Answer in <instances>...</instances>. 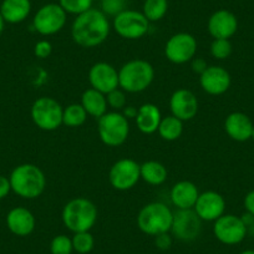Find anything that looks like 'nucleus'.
<instances>
[{
	"label": "nucleus",
	"instance_id": "f257e3e1",
	"mask_svg": "<svg viewBox=\"0 0 254 254\" xmlns=\"http://www.w3.org/2000/svg\"><path fill=\"white\" fill-rule=\"evenodd\" d=\"M111 25L101 10L91 8L75 18L71 25V38L79 46L92 49L107 40Z\"/></svg>",
	"mask_w": 254,
	"mask_h": 254
},
{
	"label": "nucleus",
	"instance_id": "f03ea898",
	"mask_svg": "<svg viewBox=\"0 0 254 254\" xmlns=\"http://www.w3.org/2000/svg\"><path fill=\"white\" fill-rule=\"evenodd\" d=\"M11 190L24 199L39 198L46 188V177L40 167L33 163H23L9 176Z\"/></svg>",
	"mask_w": 254,
	"mask_h": 254
},
{
	"label": "nucleus",
	"instance_id": "7ed1b4c3",
	"mask_svg": "<svg viewBox=\"0 0 254 254\" xmlns=\"http://www.w3.org/2000/svg\"><path fill=\"white\" fill-rule=\"evenodd\" d=\"M99 211L95 203L85 197H76L67 202L63 208L61 219L64 226L72 233L90 232L96 224Z\"/></svg>",
	"mask_w": 254,
	"mask_h": 254
},
{
	"label": "nucleus",
	"instance_id": "20e7f679",
	"mask_svg": "<svg viewBox=\"0 0 254 254\" xmlns=\"http://www.w3.org/2000/svg\"><path fill=\"white\" fill-rule=\"evenodd\" d=\"M155 79L152 64L142 59L127 61L119 70L120 89L130 94H138L151 86Z\"/></svg>",
	"mask_w": 254,
	"mask_h": 254
},
{
	"label": "nucleus",
	"instance_id": "39448f33",
	"mask_svg": "<svg viewBox=\"0 0 254 254\" xmlns=\"http://www.w3.org/2000/svg\"><path fill=\"white\" fill-rule=\"evenodd\" d=\"M173 212L161 202H151L140 209L137 214V227L142 233L156 237L168 233L172 226Z\"/></svg>",
	"mask_w": 254,
	"mask_h": 254
},
{
	"label": "nucleus",
	"instance_id": "423d86ee",
	"mask_svg": "<svg viewBox=\"0 0 254 254\" xmlns=\"http://www.w3.org/2000/svg\"><path fill=\"white\" fill-rule=\"evenodd\" d=\"M97 133L102 143L109 147H119L128 138L130 124L122 112L107 111L97 120Z\"/></svg>",
	"mask_w": 254,
	"mask_h": 254
},
{
	"label": "nucleus",
	"instance_id": "0eeeda50",
	"mask_svg": "<svg viewBox=\"0 0 254 254\" xmlns=\"http://www.w3.org/2000/svg\"><path fill=\"white\" fill-rule=\"evenodd\" d=\"M64 107L54 97L41 96L34 101L31 106V119L36 127L40 130L51 131L58 130L63 125Z\"/></svg>",
	"mask_w": 254,
	"mask_h": 254
},
{
	"label": "nucleus",
	"instance_id": "6e6552de",
	"mask_svg": "<svg viewBox=\"0 0 254 254\" xmlns=\"http://www.w3.org/2000/svg\"><path fill=\"white\" fill-rule=\"evenodd\" d=\"M112 28L122 39L138 40L148 33L150 21L143 15L142 11L126 9L115 16Z\"/></svg>",
	"mask_w": 254,
	"mask_h": 254
},
{
	"label": "nucleus",
	"instance_id": "1a4fd4ad",
	"mask_svg": "<svg viewBox=\"0 0 254 254\" xmlns=\"http://www.w3.org/2000/svg\"><path fill=\"white\" fill-rule=\"evenodd\" d=\"M66 20L67 14L61 8L60 4L49 3L41 6L35 13L33 28L40 35L51 36L63 30Z\"/></svg>",
	"mask_w": 254,
	"mask_h": 254
},
{
	"label": "nucleus",
	"instance_id": "9d476101",
	"mask_svg": "<svg viewBox=\"0 0 254 254\" xmlns=\"http://www.w3.org/2000/svg\"><path fill=\"white\" fill-rule=\"evenodd\" d=\"M140 166L132 158H121L111 166L109 171V182L116 190H132L141 180Z\"/></svg>",
	"mask_w": 254,
	"mask_h": 254
},
{
	"label": "nucleus",
	"instance_id": "9b49d317",
	"mask_svg": "<svg viewBox=\"0 0 254 254\" xmlns=\"http://www.w3.org/2000/svg\"><path fill=\"white\" fill-rule=\"evenodd\" d=\"M213 234L222 244L236 246L244 241L248 231L243 217L224 213L217 221H214Z\"/></svg>",
	"mask_w": 254,
	"mask_h": 254
},
{
	"label": "nucleus",
	"instance_id": "f8f14e48",
	"mask_svg": "<svg viewBox=\"0 0 254 254\" xmlns=\"http://www.w3.org/2000/svg\"><path fill=\"white\" fill-rule=\"evenodd\" d=\"M202 219L193 208L177 209L173 212L171 234L181 242H193L202 232Z\"/></svg>",
	"mask_w": 254,
	"mask_h": 254
},
{
	"label": "nucleus",
	"instance_id": "ddd939ff",
	"mask_svg": "<svg viewBox=\"0 0 254 254\" xmlns=\"http://www.w3.org/2000/svg\"><path fill=\"white\" fill-rule=\"evenodd\" d=\"M196 38L190 33H177L171 36L165 45V55L176 65L190 63L197 54Z\"/></svg>",
	"mask_w": 254,
	"mask_h": 254
},
{
	"label": "nucleus",
	"instance_id": "4468645a",
	"mask_svg": "<svg viewBox=\"0 0 254 254\" xmlns=\"http://www.w3.org/2000/svg\"><path fill=\"white\" fill-rule=\"evenodd\" d=\"M89 82L92 89L107 95L120 87L119 71L111 64L100 61L90 67Z\"/></svg>",
	"mask_w": 254,
	"mask_h": 254
},
{
	"label": "nucleus",
	"instance_id": "2eb2a0df",
	"mask_svg": "<svg viewBox=\"0 0 254 254\" xmlns=\"http://www.w3.org/2000/svg\"><path fill=\"white\" fill-rule=\"evenodd\" d=\"M193 209L203 222H214L224 214L226 199L216 190H206L199 193Z\"/></svg>",
	"mask_w": 254,
	"mask_h": 254
},
{
	"label": "nucleus",
	"instance_id": "dca6fc26",
	"mask_svg": "<svg viewBox=\"0 0 254 254\" xmlns=\"http://www.w3.org/2000/svg\"><path fill=\"white\" fill-rule=\"evenodd\" d=\"M199 85L206 94L219 96L226 94L231 87V74L224 67L218 65H209L206 71L199 75Z\"/></svg>",
	"mask_w": 254,
	"mask_h": 254
},
{
	"label": "nucleus",
	"instance_id": "f3484780",
	"mask_svg": "<svg viewBox=\"0 0 254 254\" xmlns=\"http://www.w3.org/2000/svg\"><path fill=\"white\" fill-rule=\"evenodd\" d=\"M170 109L173 116L181 121H190L198 112V100L190 90L178 89L171 95Z\"/></svg>",
	"mask_w": 254,
	"mask_h": 254
},
{
	"label": "nucleus",
	"instance_id": "a211bd4d",
	"mask_svg": "<svg viewBox=\"0 0 254 254\" xmlns=\"http://www.w3.org/2000/svg\"><path fill=\"white\" fill-rule=\"evenodd\" d=\"M207 29L213 39H231L238 30V19L232 11L219 9L209 16Z\"/></svg>",
	"mask_w": 254,
	"mask_h": 254
},
{
	"label": "nucleus",
	"instance_id": "6ab92c4d",
	"mask_svg": "<svg viewBox=\"0 0 254 254\" xmlns=\"http://www.w3.org/2000/svg\"><path fill=\"white\" fill-rule=\"evenodd\" d=\"M254 124L251 117L243 112H232L224 120V131L229 138L237 142H246L251 140Z\"/></svg>",
	"mask_w": 254,
	"mask_h": 254
},
{
	"label": "nucleus",
	"instance_id": "aec40b11",
	"mask_svg": "<svg viewBox=\"0 0 254 254\" xmlns=\"http://www.w3.org/2000/svg\"><path fill=\"white\" fill-rule=\"evenodd\" d=\"M6 226L9 231L18 237H28L36 227L35 216L25 207H15L6 216Z\"/></svg>",
	"mask_w": 254,
	"mask_h": 254
},
{
	"label": "nucleus",
	"instance_id": "412c9836",
	"mask_svg": "<svg viewBox=\"0 0 254 254\" xmlns=\"http://www.w3.org/2000/svg\"><path fill=\"white\" fill-rule=\"evenodd\" d=\"M198 196V187L190 181H180L175 183L170 192L171 201L177 209L193 208Z\"/></svg>",
	"mask_w": 254,
	"mask_h": 254
},
{
	"label": "nucleus",
	"instance_id": "4be33fe9",
	"mask_svg": "<svg viewBox=\"0 0 254 254\" xmlns=\"http://www.w3.org/2000/svg\"><path fill=\"white\" fill-rule=\"evenodd\" d=\"M161 120H162V115L155 104H143L138 107L135 121L141 132L145 135H152L157 132Z\"/></svg>",
	"mask_w": 254,
	"mask_h": 254
},
{
	"label": "nucleus",
	"instance_id": "5701e85b",
	"mask_svg": "<svg viewBox=\"0 0 254 254\" xmlns=\"http://www.w3.org/2000/svg\"><path fill=\"white\" fill-rule=\"evenodd\" d=\"M30 0H3L0 4V14L9 24L23 23L30 15Z\"/></svg>",
	"mask_w": 254,
	"mask_h": 254
},
{
	"label": "nucleus",
	"instance_id": "b1692460",
	"mask_svg": "<svg viewBox=\"0 0 254 254\" xmlns=\"http://www.w3.org/2000/svg\"><path fill=\"white\" fill-rule=\"evenodd\" d=\"M80 104L82 105V107H84L89 116L95 117L97 120L106 114L107 106H109L107 105L106 95L92 89V87L82 92L81 102Z\"/></svg>",
	"mask_w": 254,
	"mask_h": 254
},
{
	"label": "nucleus",
	"instance_id": "393cba45",
	"mask_svg": "<svg viewBox=\"0 0 254 254\" xmlns=\"http://www.w3.org/2000/svg\"><path fill=\"white\" fill-rule=\"evenodd\" d=\"M141 180L151 186H161L168 177V171L158 161H147L140 166Z\"/></svg>",
	"mask_w": 254,
	"mask_h": 254
},
{
	"label": "nucleus",
	"instance_id": "a878e982",
	"mask_svg": "<svg viewBox=\"0 0 254 254\" xmlns=\"http://www.w3.org/2000/svg\"><path fill=\"white\" fill-rule=\"evenodd\" d=\"M157 132L162 140L168 141V142L178 140L183 133V121L173 115L162 117Z\"/></svg>",
	"mask_w": 254,
	"mask_h": 254
},
{
	"label": "nucleus",
	"instance_id": "bb28decb",
	"mask_svg": "<svg viewBox=\"0 0 254 254\" xmlns=\"http://www.w3.org/2000/svg\"><path fill=\"white\" fill-rule=\"evenodd\" d=\"M87 116L89 115L81 104H70L64 107L63 125L67 127H80L86 122Z\"/></svg>",
	"mask_w": 254,
	"mask_h": 254
},
{
	"label": "nucleus",
	"instance_id": "cd10ccee",
	"mask_svg": "<svg viewBox=\"0 0 254 254\" xmlns=\"http://www.w3.org/2000/svg\"><path fill=\"white\" fill-rule=\"evenodd\" d=\"M168 10V0H145L142 6L143 15L150 23H156L165 18Z\"/></svg>",
	"mask_w": 254,
	"mask_h": 254
},
{
	"label": "nucleus",
	"instance_id": "c85d7f7f",
	"mask_svg": "<svg viewBox=\"0 0 254 254\" xmlns=\"http://www.w3.org/2000/svg\"><path fill=\"white\" fill-rule=\"evenodd\" d=\"M72 247L74 251L79 254H87L94 249L95 238L90 232H79L74 233L72 237Z\"/></svg>",
	"mask_w": 254,
	"mask_h": 254
},
{
	"label": "nucleus",
	"instance_id": "c756f323",
	"mask_svg": "<svg viewBox=\"0 0 254 254\" xmlns=\"http://www.w3.org/2000/svg\"><path fill=\"white\" fill-rule=\"evenodd\" d=\"M92 3L94 0H59V4L65 13L76 16L90 10L92 8Z\"/></svg>",
	"mask_w": 254,
	"mask_h": 254
},
{
	"label": "nucleus",
	"instance_id": "7c9ffc66",
	"mask_svg": "<svg viewBox=\"0 0 254 254\" xmlns=\"http://www.w3.org/2000/svg\"><path fill=\"white\" fill-rule=\"evenodd\" d=\"M211 55L217 60H226L232 55L233 46L229 39H213L211 44Z\"/></svg>",
	"mask_w": 254,
	"mask_h": 254
},
{
	"label": "nucleus",
	"instance_id": "2f4dec72",
	"mask_svg": "<svg viewBox=\"0 0 254 254\" xmlns=\"http://www.w3.org/2000/svg\"><path fill=\"white\" fill-rule=\"evenodd\" d=\"M51 254H71L74 252L72 239L66 234H59L51 239L50 243Z\"/></svg>",
	"mask_w": 254,
	"mask_h": 254
},
{
	"label": "nucleus",
	"instance_id": "473e14b6",
	"mask_svg": "<svg viewBox=\"0 0 254 254\" xmlns=\"http://www.w3.org/2000/svg\"><path fill=\"white\" fill-rule=\"evenodd\" d=\"M107 105L111 107L114 111H122L125 107L127 106V99H126V92L122 89H116L114 91L109 92L106 95Z\"/></svg>",
	"mask_w": 254,
	"mask_h": 254
},
{
	"label": "nucleus",
	"instance_id": "72a5a7b5",
	"mask_svg": "<svg viewBox=\"0 0 254 254\" xmlns=\"http://www.w3.org/2000/svg\"><path fill=\"white\" fill-rule=\"evenodd\" d=\"M126 5L127 0H101V11L106 16L111 15L115 18L117 14L126 10Z\"/></svg>",
	"mask_w": 254,
	"mask_h": 254
},
{
	"label": "nucleus",
	"instance_id": "f704fd0d",
	"mask_svg": "<svg viewBox=\"0 0 254 254\" xmlns=\"http://www.w3.org/2000/svg\"><path fill=\"white\" fill-rule=\"evenodd\" d=\"M53 53V45L48 40H40L34 46V55L38 59H48Z\"/></svg>",
	"mask_w": 254,
	"mask_h": 254
},
{
	"label": "nucleus",
	"instance_id": "c9c22d12",
	"mask_svg": "<svg viewBox=\"0 0 254 254\" xmlns=\"http://www.w3.org/2000/svg\"><path fill=\"white\" fill-rule=\"evenodd\" d=\"M155 246L157 247L160 251H168L172 247V236L168 233L158 234L155 237Z\"/></svg>",
	"mask_w": 254,
	"mask_h": 254
},
{
	"label": "nucleus",
	"instance_id": "e433bc0d",
	"mask_svg": "<svg viewBox=\"0 0 254 254\" xmlns=\"http://www.w3.org/2000/svg\"><path fill=\"white\" fill-rule=\"evenodd\" d=\"M208 66L209 65L207 64V61L202 58H196V56H194V58L190 60V67H192V71H193L194 74H203Z\"/></svg>",
	"mask_w": 254,
	"mask_h": 254
},
{
	"label": "nucleus",
	"instance_id": "4c0bfd02",
	"mask_svg": "<svg viewBox=\"0 0 254 254\" xmlns=\"http://www.w3.org/2000/svg\"><path fill=\"white\" fill-rule=\"evenodd\" d=\"M11 190L10 181H9V177H5V176L0 175V201L5 198Z\"/></svg>",
	"mask_w": 254,
	"mask_h": 254
},
{
	"label": "nucleus",
	"instance_id": "58836bf2",
	"mask_svg": "<svg viewBox=\"0 0 254 254\" xmlns=\"http://www.w3.org/2000/svg\"><path fill=\"white\" fill-rule=\"evenodd\" d=\"M243 203L247 213L254 217V190H252L251 192H248V193L246 194Z\"/></svg>",
	"mask_w": 254,
	"mask_h": 254
},
{
	"label": "nucleus",
	"instance_id": "ea45409f",
	"mask_svg": "<svg viewBox=\"0 0 254 254\" xmlns=\"http://www.w3.org/2000/svg\"><path fill=\"white\" fill-rule=\"evenodd\" d=\"M137 112H138V109H136L135 106H126L124 110H122V115H124L127 120L136 119Z\"/></svg>",
	"mask_w": 254,
	"mask_h": 254
},
{
	"label": "nucleus",
	"instance_id": "a19ab883",
	"mask_svg": "<svg viewBox=\"0 0 254 254\" xmlns=\"http://www.w3.org/2000/svg\"><path fill=\"white\" fill-rule=\"evenodd\" d=\"M4 26H5V21H4V19H3V16H1V14H0V35H1V33H3Z\"/></svg>",
	"mask_w": 254,
	"mask_h": 254
},
{
	"label": "nucleus",
	"instance_id": "79ce46f5",
	"mask_svg": "<svg viewBox=\"0 0 254 254\" xmlns=\"http://www.w3.org/2000/svg\"><path fill=\"white\" fill-rule=\"evenodd\" d=\"M241 254H254V249H247V251H243Z\"/></svg>",
	"mask_w": 254,
	"mask_h": 254
},
{
	"label": "nucleus",
	"instance_id": "37998d69",
	"mask_svg": "<svg viewBox=\"0 0 254 254\" xmlns=\"http://www.w3.org/2000/svg\"><path fill=\"white\" fill-rule=\"evenodd\" d=\"M251 140L254 141V127H253V132H252V138H251Z\"/></svg>",
	"mask_w": 254,
	"mask_h": 254
},
{
	"label": "nucleus",
	"instance_id": "c03bdc74",
	"mask_svg": "<svg viewBox=\"0 0 254 254\" xmlns=\"http://www.w3.org/2000/svg\"><path fill=\"white\" fill-rule=\"evenodd\" d=\"M0 4H1V0H0Z\"/></svg>",
	"mask_w": 254,
	"mask_h": 254
}]
</instances>
